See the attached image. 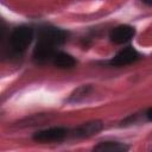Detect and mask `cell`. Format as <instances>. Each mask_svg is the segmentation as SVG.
I'll return each mask as SVG.
<instances>
[{"mask_svg":"<svg viewBox=\"0 0 152 152\" xmlns=\"http://www.w3.org/2000/svg\"><path fill=\"white\" fill-rule=\"evenodd\" d=\"M66 40V32L59 27L44 26L38 31V40L33 49V61L37 64L51 62L57 49Z\"/></svg>","mask_w":152,"mask_h":152,"instance_id":"cell-1","label":"cell"},{"mask_svg":"<svg viewBox=\"0 0 152 152\" xmlns=\"http://www.w3.org/2000/svg\"><path fill=\"white\" fill-rule=\"evenodd\" d=\"M34 37V30L28 25H20L15 27L10 37V44L14 52L23 53L32 43Z\"/></svg>","mask_w":152,"mask_h":152,"instance_id":"cell-2","label":"cell"},{"mask_svg":"<svg viewBox=\"0 0 152 152\" xmlns=\"http://www.w3.org/2000/svg\"><path fill=\"white\" fill-rule=\"evenodd\" d=\"M69 135H70L69 128L57 126V127H50V128H45L36 132L32 139L38 142H58L69 138Z\"/></svg>","mask_w":152,"mask_h":152,"instance_id":"cell-3","label":"cell"},{"mask_svg":"<svg viewBox=\"0 0 152 152\" xmlns=\"http://www.w3.org/2000/svg\"><path fill=\"white\" fill-rule=\"evenodd\" d=\"M141 57V53L137 51L133 46H126L121 49L112 59H109L107 64L110 66H126L140 61Z\"/></svg>","mask_w":152,"mask_h":152,"instance_id":"cell-4","label":"cell"},{"mask_svg":"<svg viewBox=\"0 0 152 152\" xmlns=\"http://www.w3.org/2000/svg\"><path fill=\"white\" fill-rule=\"evenodd\" d=\"M102 129H103V122L100 120H93L84 122L74 129H70L69 138H89L96 135Z\"/></svg>","mask_w":152,"mask_h":152,"instance_id":"cell-5","label":"cell"},{"mask_svg":"<svg viewBox=\"0 0 152 152\" xmlns=\"http://www.w3.org/2000/svg\"><path fill=\"white\" fill-rule=\"evenodd\" d=\"M135 27L131 26V25H119L116 27H114L110 32H109V39L112 43L114 44H125L129 40H132V38L135 36Z\"/></svg>","mask_w":152,"mask_h":152,"instance_id":"cell-6","label":"cell"},{"mask_svg":"<svg viewBox=\"0 0 152 152\" xmlns=\"http://www.w3.org/2000/svg\"><path fill=\"white\" fill-rule=\"evenodd\" d=\"M52 64L59 69H71L76 65V59L68 52L64 51H56L51 59Z\"/></svg>","mask_w":152,"mask_h":152,"instance_id":"cell-7","label":"cell"},{"mask_svg":"<svg viewBox=\"0 0 152 152\" xmlns=\"http://www.w3.org/2000/svg\"><path fill=\"white\" fill-rule=\"evenodd\" d=\"M129 150V146L126 145L125 142L120 141H101L96 146H94V151H100V152H126Z\"/></svg>","mask_w":152,"mask_h":152,"instance_id":"cell-8","label":"cell"},{"mask_svg":"<svg viewBox=\"0 0 152 152\" xmlns=\"http://www.w3.org/2000/svg\"><path fill=\"white\" fill-rule=\"evenodd\" d=\"M90 90H91V87H90V86H82V87L77 88V89L70 95V97L68 99V102H74V103H76V102H80V101L84 100V99L88 96V94L90 93Z\"/></svg>","mask_w":152,"mask_h":152,"instance_id":"cell-9","label":"cell"},{"mask_svg":"<svg viewBox=\"0 0 152 152\" xmlns=\"http://www.w3.org/2000/svg\"><path fill=\"white\" fill-rule=\"evenodd\" d=\"M142 4H145L146 6H151L152 5V0H140Z\"/></svg>","mask_w":152,"mask_h":152,"instance_id":"cell-10","label":"cell"}]
</instances>
